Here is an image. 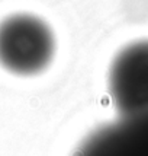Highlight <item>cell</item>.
I'll return each instance as SVG.
<instances>
[{
    "label": "cell",
    "instance_id": "7a4b0ae2",
    "mask_svg": "<svg viewBox=\"0 0 148 156\" xmlns=\"http://www.w3.org/2000/svg\"><path fill=\"white\" fill-rule=\"evenodd\" d=\"M109 92L123 117L148 109V40L116 54L109 70Z\"/></svg>",
    "mask_w": 148,
    "mask_h": 156
},
{
    "label": "cell",
    "instance_id": "3957f363",
    "mask_svg": "<svg viewBox=\"0 0 148 156\" xmlns=\"http://www.w3.org/2000/svg\"><path fill=\"white\" fill-rule=\"evenodd\" d=\"M147 111H144V112H147ZM140 114H142V112H140ZM134 115H138V114H134ZM134 115L123 117V120H126V118L134 117ZM123 120H121V121H123ZM118 124H119V122H118ZM118 124H115V126H112V127H109V129L103 130V131H100V133H97V134L90 140V143H87V146L84 147V150H83V156H100L102 150H103L105 144H106V142H108L109 136L112 134V131L115 130V127H116Z\"/></svg>",
    "mask_w": 148,
    "mask_h": 156
},
{
    "label": "cell",
    "instance_id": "6da1fadb",
    "mask_svg": "<svg viewBox=\"0 0 148 156\" xmlns=\"http://www.w3.org/2000/svg\"><path fill=\"white\" fill-rule=\"evenodd\" d=\"M57 41L51 27L31 13L0 20V66L16 76H35L52 63Z\"/></svg>",
    "mask_w": 148,
    "mask_h": 156
}]
</instances>
